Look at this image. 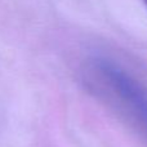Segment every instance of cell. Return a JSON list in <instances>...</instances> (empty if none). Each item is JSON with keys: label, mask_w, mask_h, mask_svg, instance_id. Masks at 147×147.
<instances>
[{"label": "cell", "mask_w": 147, "mask_h": 147, "mask_svg": "<svg viewBox=\"0 0 147 147\" xmlns=\"http://www.w3.org/2000/svg\"><path fill=\"white\" fill-rule=\"evenodd\" d=\"M92 70L107 93L147 134V92L145 88L109 58H94Z\"/></svg>", "instance_id": "obj_1"}, {"label": "cell", "mask_w": 147, "mask_h": 147, "mask_svg": "<svg viewBox=\"0 0 147 147\" xmlns=\"http://www.w3.org/2000/svg\"><path fill=\"white\" fill-rule=\"evenodd\" d=\"M142 1H143V4H145V7L147 8V0H142Z\"/></svg>", "instance_id": "obj_2"}]
</instances>
